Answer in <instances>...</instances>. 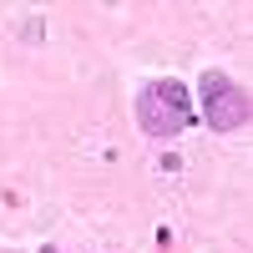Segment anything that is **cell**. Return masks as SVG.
I'll list each match as a JSON object with an SVG mask.
<instances>
[{
    "instance_id": "2",
    "label": "cell",
    "mask_w": 253,
    "mask_h": 253,
    "mask_svg": "<svg viewBox=\"0 0 253 253\" xmlns=\"http://www.w3.org/2000/svg\"><path fill=\"white\" fill-rule=\"evenodd\" d=\"M198 91H203V122L213 126V132H243V126H248V117H253V101H248V91L238 86L233 76L208 71Z\"/></svg>"
},
{
    "instance_id": "1",
    "label": "cell",
    "mask_w": 253,
    "mask_h": 253,
    "mask_svg": "<svg viewBox=\"0 0 253 253\" xmlns=\"http://www.w3.org/2000/svg\"><path fill=\"white\" fill-rule=\"evenodd\" d=\"M187 91H182V81H147V86L137 91V122H142V132L147 137H157V142H172L182 126H187Z\"/></svg>"
},
{
    "instance_id": "4",
    "label": "cell",
    "mask_w": 253,
    "mask_h": 253,
    "mask_svg": "<svg viewBox=\"0 0 253 253\" xmlns=\"http://www.w3.org/2000/svg\"><path fill=\"white\" fill-rule=\"evenodd\" d=\"M0 253H15V248H0Z\"/></svg>"
},
{
    "instance_id": "3",
    "label": "cell",
    "mask_w": 253,
    "mask_h": 253,
    "mask_svg": "<svg viewBox=\"0 0 253 253\" xmlns=\"http://www.w3.org/2000/svg\"><path fill=\"white\" fill-rule=\"evenodd\" d=\"M41 253H56V248H41Z\"/></svg>"
}]
</instances>
